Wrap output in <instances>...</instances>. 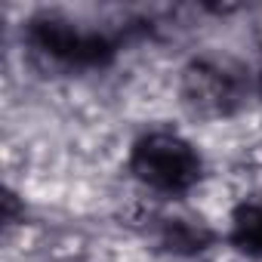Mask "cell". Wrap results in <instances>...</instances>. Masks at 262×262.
<instances>
[{
  "instance_id": "6da1fadb",
  "label": "cell",
  "mask_w": 262,
  "mask_h": 262,
  "mask_svg": "<svg viewBox=\"0 0 262 262\" xmlns=\"http://www.w3.org/2000/svg\"><path fill=\"white\" fill-rule=\"evenodd\" d=\"M25 43L37 59L65 71H96L117 56V40L108 31L86 28L59 13L31 16L25 25Z\"/></svg>"
},
{
  "instance_id": "7a4b0ae2",
  "label": "cell",
  "mask_w": 262,
  "mask_h": 262,
  "mask_svg": "<svg viewBox=\"0 0 262 262\" xmlns=\"http://www.w3.org/2000/svg\"><path fill=\"white\" fill-rule=\"evenodd\" d=\"M129 173L145 188L176 198L204 179V158L185 136L155 129L139 136L129 148Z\"/></svg>"
},
{
  "instance_id": "3957f363",
  "label": "cell",
  "mask_w": 262,
  "mask_h": 262,
  "mask_svg": "<svg viewBox=\"0 0 262 262\" xmlns=\"http://www.w3.org/2000/svg\"><path fill=\"white\" fill-rule=\"evenodd\" d=\"M179 96L194 117L222 120L247 102V77L231 59L194 56L179 74Z\"/></svg>"
},
{
  "instance_id": "277c9868",
  "label": "cell",
  "mask_w": 262,
  "mask_h": 262,
  "mask_svg": "<svg viewBox=\"0 0 262 262\" xmlns=\"http://www.w3.org/2000/svg\"><path fill=\"white\" fill-rule=\"evenodd\" d=\"M213 241H216V231L194 216L173 213L158 219V244L173 256H198L207 247H213Z\"/></svg>"
},
{
  "instance_id": "5b68a950",
  "label": "cell",
  "mask_w": 262,
  "mask_h": 262,
  "mask_svg": "<svg viewBox=\"0 0 262 262\" xmlns=\"http://www.w3.org/2000/svg\"><path fill=\"white\" fill-rule=\"evenodd\" d=\"M228 241L250 259H262V198L244 201L231 213Z\"/></svg>"
},
{
  "instance_id": "8992f818",
  "label": "cell",
  "mask_w": 262,
  "mask_h": 262,
  "mask_svg": "<svg viewBox=\"0 0 262 262\" xmlns=\"http://www.w3.org/2000/svg\"><path fill=\"white\" fill-rule=\"evenodd\" d=\"M253 37H256V43H259V50H262V19H256V25H253Z\"/></svg>"
},
{
  "instance_id": "52a82bcc",
  "label": "cell",
  "mask_w": 262,
  "mask_h": 262,
  "mask_svg": "<svg viewBox=\"0 0 262 262\" xmlns=\"http://www.w3.org/2000/svg\"><path fill=\"white\" fill-rule=\"evenodd\" d=\"M59 262H80V259H59Z\"/></svg>"
},
{
  "instance_id": "ba28073f",
  "label": "cell",
  "mask_w": 262,
  "mask_h": 262,
  "mask_svg": "<svg viewBox=\"0 0 262 262\" xmlns=\"http://www.w3.org/2000/svg\"><path fill=\"white\" fill-rule=\"evenodd\" d=\"M259 93H262V74H259Z\"/></svg>"
}]
</instances>
